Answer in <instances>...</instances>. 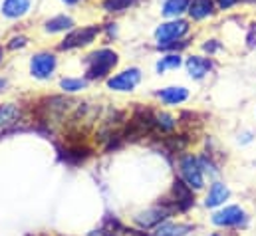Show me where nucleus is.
Segmentation results:
<instances>
[{
    "label": "nucleus",
    "mask_w": 256,
    "mask_h": 236,
    "mask_svg": "<svg viewBox=\"0 0 256 236\" xmlns=\"http://www.w3.org/2000/svg\"><path fill=\"white\" fill-rule=\"evenodd\" d=\"M192 30V22L185 18H163L155 30L153 40L159 52H181L189 46V34Z\"/></svg>",
    "instance_id": "obj_1"
},
{
    "label": "nucleus",
    "mask_w": 256,
    "mask_h": 236,
    "mask_svg": "<svg viewBox=\"0 0 256 236\" xmlns=\"http://www.w3.org/2000/svg\"><path fill=\"white\" fill-rule=\"evenodd\" d=\"M122 56L118 50H114L112 46H98L92 52H88L82 64H84V76L86 80L92 82H106L118 68H120Z\"/></svg>",
    "instance_id": "obj_2"
},
{
    "label": "nucleus",
    "mask_w": 256,
    "mask_h": 236,
    "mask_svg": "<svg viewBox=\"0 0 256 236\" xmlns=\"http://www.w3.org/2000/svg\"><path fill=\"white\" fill-rule=\"evenodd\" d=\"M102 38V22H88V24H78L76 28H72L68 34L60 38V42L56 44L58 52H80V50H88L92 48L98 40Z\"/></svg>",
    "instance_id": "obj_3"
},
{
    "label": "nucleus",
    "mask_w": 256,
    "mask_h": 236,
    "mask_svg": "<svg viewBox=\"0 0 256 236\" xmlns=\"http://www.w3.org/2000/svg\"><path fill=\"white\" fill-rule=\"evenodd\" d=\"M58 54L52 50H38L28 60V74L38 82H48L58 72Z\"/></svg>",
    "instance_id": "obj_4"
},
{
    "label": "nucleus",
    "mask_w": 256,
    "mask_h": 236,
    "mask_svg": "<svg viewBox=\"0 0 256 236\" xmlns=\"http://www.w3.org/2000/svg\"><path fill=\"white\" fill-rule=\"evenodd\" d=\"M38 8V0H0V20L18 24L28 20Z\"/></svg>",
    "instance_id": "obj_5"
},
{
    "label": "nucleus",
    "mask_w": 256,
    "mask_h": 236,
    "mask_svg": "<svg viewBox=\"0 0 256 236\" xmlns=\"http://www.w3.org/2000/svg\"><path fill=\"white\" fill-rule=\"evenodd\" d=\"M141 80H143L141 68L129 66L126 70L114 72V74L106 80V88H108L110 92H116V94H131V92L137 90V86L141 84Z\"/></svg>",
    "instance_id": "obj_6"
},
{
    "label": "nucleus",
    "mask_w": 256,
    "mask_h": 236,
    "mask_svg": "<svg viewBox=\"0 0 256 236\" xmlns=\"http://www.w3.org/2000/svg\"><path fill=\"white\" fill-rule=\"evenodd\" d=\"M76 26H78L76 14L72 10H64V8L44 16V20L40 22V30L46 36H64V34H68Z\"/></svg>",
    "instance_id": "obj_7"
},
{
    "label": "nucleus",
    "mask_w": 256,
    "mask_h": 236,
    "mask_svg": "<svg viewBox=\"0 0 256 236\" xmlns=\"http://www.w3.org/2000/svg\"><path fill=\"white\" fill-rule=\"evenodd\" d=\"M74 102L68 100V98H62V96H54V98H48L40 104V121H62L64 116L72 110Z\"/></svg>",
    "instance_id": "obj_8"
},
{
    "label": "nucleus",
    "mask_w": 256,
    "mask_h": 236,
    "mask_svg": "<svg viewBox=\"0 0 256 236\" xmlns=\"http://www.w3.org/2000/svg\"><path fill=\"white\" fill-rule=\"evenodd\" d=\"M145 0H96L98 10L108 16V18H120L124 14L133 12L135 8H139Z\"/></svg>",
    "instance_id": "obj_9"
},
{
    "label": "nucleus",
    "mask_w": 256,
    "mask_h": 236,
    "mask_svg": "<svg viewBox=\"0 0 256 236\" xmlns=\"http://www.w3.org/2000/svg\"><path fill=\"white\" fill-rule=\"evenodd\" d=\"M218 14V6L216 0H189V10H187V18L192 24H202L212 20Z\"/></svg>",
    "instance_id": "obj_10"
},
{
    "label": "nucleus",
    "mask_w": 256,
    "mask_h": 236,
    "mask_svg": "<svg viewBox=\"0 0 256 236\" xmlns=\"http://www.w3.org/2000/svg\"><path fill=\"white\" fill-rule=\"evenodd\" d=\"M212 60L210 56H200V54H191L185 58V70L189 74V78L194 82L204 80L210 72H212Z\"/></svg>",
    "instance_id": "obj_11"
},
{
    "label": "nucleus",
    "mask_w": 256,
    "mask_h": 236,
    "mask_svg": "<svg viewBox=\"0 0 256 236\" xmlns=\"http://www.w3.org/2000/svg\"><path fill=\"white\" fill-rule=\"evenodd\" d=\"M179 169H181V177H183V180H185L191 188H200V186L204 184L200 163H198L192 155H187V157H183V159H181Z\"/></svg>",
    "instance_id": "obj_12"
},
{
    "label": "nucleus",
    "mask_w": 256,
    "mask_h": 236,
    "mask_svg": "<svg viewBox=\"0 0 256 236\" xmlns=\"http://www.w3.org/2000/svg\"><path fill=\"white\" fill-rule=\"evenodd\" d=\"M157 100L165 106H181L189 100V90L185 86H167V88H161L159 92H155Z\"/></svg>",
    "instance_id": "obj_13"
},
{
    "label": "nucleus",
    "mask_w": 256,
    "mask_h": 236,
    "mask_svg": "<svg viewBox=\"0 0 256 236\" xmlns=\"http://www.w3.org/2000/svg\"><path fill=\"white\" fill-rule=\"evenodd\" d=\"M171 210H173L171 206L159 204V206H153V208H149V210L137 214V216H135V222H137L141 228H151V226H157L161 220H165V218L171 214Z\"/></svg>",
    "instance_id": "obj_14"
},
{
    "label": "nucleus",
    "mask_w": 256,
    "mask_h": 236,
    "mask_svg": "<svg viewBox=\"0 0 256 236\" xmlns=\"http://www.w3.org/2000/svg\"><path fill=\"white\" fill-rule=\"evenodd\" d=\"M246 220V214L240 206H226L212 214V222L216 226H238Z\"/></svg>",
    "instance_id": "obj_15"
},
{
    "label": "nucleus",
    "mask_w": 256,
    "mask_h": 236,
    "mask_svg": "<svg viewBox=\"0 0 256 236\" xmlns=\"http://www.w3.org/2000/svg\"><path fill=\"white\" fill-rule=\"evenodd\" d=\"M157 10L161 18H185L189 10V0H159Z\"/></svg>",
    "instance_id": "obj_16"
},
{
    "label": "nucleus",
    "mask_w": 256,
    "mask_h": 236,
    "mask_svg": "<svg viewBox=\"0 0 256 236\" xmlns=\"http://www.w3.org/2000/svg\"><path fill=\"white\" fill-rule=\"evenodd\" d=\"M173 196H175V208L177 210H189L194 204L192 188L185 180H175L173 182Z\"/></svg>",
    "instance_id": "obj_17"
},
{
    "label": "nucleus",
    "mask_w": 256,
    "mask_h": 236,
    "mask_svg": "<svg viewBox=\"0 0 256 236\" xmlns=\"http://www.w3.org/2000/svg\"><path fill=\"white\" fill-rule=\"evenodd\" d=\"M90 155H92V149L86 147V145H82V143H72L66 149H60V157L64 159L66 163H70V165H80Z\"/></svg>",
    "instance_id": "obj_18"
},
{
    "label": "nucleus",
    "mask_w": 256,
    "mask_h": 236,
    "mask_svg": "<svg viewBox=\"0 0 256 236\" xmlns=\"http://www.w3.org/2000/svg\"><path fill=\"white\" fill-rule=\"evenodd\" d=\"M181 66H185V60L181 56V52H165L155 62V72L159 76H163L167 72H177Z\"/></svg>",
    "instance_id": "obj_19"
},
{
    "label": "nucleus",
    "mask_w": 256,
    "mask_h": 236,
    "mask_svg": "<svg viewBox=\"0 0 256 236\" xmlns=\"http://www.w3.org/2000/svg\"><path fill=\"white\" fill-rule=\"evenodd\" d=\"M58 86L64 94L72 96V94H80V92L88 90L90 82L86 80V76H64V78H60Z\"/></svg>",
    "instance_id": "obj_20"
},
{
    "label": "nucleus",
    "mask_w": 256,
    "mask_h": 236,
    "mask_svg": "<svg viewBox=\"0 0 256 236\" xmlns=\"http://www.w3.org/2000/svg\"><path fill=\"white\" fill-rule=\"evenodd\" d=\"M228 194H230V192H228V186H226V184H222V182H214V184L210 186L208 194H206L204 204L210 206V208H214V206L222 204V202L228 198Z\"/></svg>",
    "instance_id": "obj_21"
},
{
    "label": "nucleus",
    "mask_w": 256,
    "mask_h": 236,
    "mask_svg": "<svg viewBox=\"0 0 256 236\" xmlns=\"http://www.w3.org/2000/svg\"><path fill=\"white\" fill-rule=\"evenodd\" d=\"M20 119V108L14 104H4L0 106V127H10L18 123Z\"/></svg>",
    "instance_id": "obj_22"
},
{
    "label": "nucleus",
    "mask_w": 256,
    "mask_h": 236,
    "mask_svg": "<svg viewBox=\"0 0 256 236\" xmlns=\"http://www.w3.org/2000/svg\"><path fill=\"white\" fill-rule=\"evenodd\" d=\"M153 123H155V129H159L161 133H171L177 127V119L167 112H155L153 114Z\"/></svg>",
    "instance_id": "obj_23"
},
{
    "label": "nucleus",
    "mask_w": 256,
    "mask_h": 236,
    "mask_svg": "<svg viewBox=\"0 0 256 236\" xmlns=\"http://www.w3.org/2000/svg\"><path fill=\"white\" fill-rule=\"evenodd\" d=\"M191 230L189 224H175V222H163L157 224L155 236H185Z\"/></svg>",
    "instance_id": "obj_24"
},
{
    "label": "nucleus",
    "mask_w": 256,
    "mask_h": 236,
    "mask_svg": "<svg viewBox=\"0 0 256 236\" xmlns=\"http://www.w3.org/2000/svg\"><path fill=\"white\" fill-rule=\"evenodd\" d=\"M30 46V38L24 34V32H14L6 42H4V48L6 52H22Z\"/></svg>",
    "instance_id": "obj_25"
},
{
    "label": "nucleus",
    "mask_w": 256,
    "mask_h": 236,
    "mask_svg": "<svg viewBox=\"0 0 256 236\" xmlns=\"http://www.w3.org/2000/svg\"><path fill=\"white\" fill-rule=\"evenodd\" d=\"M118 36H120V22H118V18H108L106 22H102V38H106L108 44L114 42Z\"/></svg>",
    "instance_id": "obj_26"
},
{
    "label": "nucleus",
    "mask_w": 256,
    "mask_h": 236,
    "mask_svg": "<svg viewBox=\"0 0 256 236\" xmlns=\"http://www.w3.org/2000/svg\"><path fill=\"white\" fill-rule=\"evenodd\" d=\"M242 4H246V0H216V6H218V12H230V10H234V8H238V6H242Z\"/></svg>",
    "instance_id": "obj_27"
},
{
    "label": "nucleus",
    "mask_w": 256,
    "mask_h": 236,
    "mask_svg": "<svg viewBox=\"0 0 256 236\" xmlns=\"http://www.w3.org/2000/svg\"><path fill=\"white\" fill-rule=\"evenodd\" d=\"M54 2H58L64 10H78V8L88 6L90 2H96V0H54Z\"/></svg>",
    "instance_id": "obj_28"
},
{
    "label": "nucleus",
    "mask_w": 256,
    "mask_h": 236,
    "mask_svg": "<svg viewBox=\"0 0 256 236\" xmlns=\"http://www.w3.org/2000/svg\"><path fill=\"white\" fill-rule=\"evenodd\" d=\"M200 48H202V52H206L208 56H212V54H216L218 50H222V44H220L218 40L210 38V40H206V42H204V44H202Z\"/></svg>",
    "instance_id": "obj_29"
},
{
    "label": "nucleus",
    "mask_w": 256,
    "mask_h": 236,
    "mask_svg": "<svg viewBox=\"0 0 256 236\" xmlns=\"http://www.w3.org/2000/svg\"><path fill=\"white\" fill-rule=\"evenodd\" d=\"M244 42H246V48H256V22L252 24H248V28H246V38H244Z\"/></svg>",
    "instance_id": "obj_30"
},
{
    "label": "nucleus",
    "mask_w": 256,
    "mask_h": 236,
    "mask_svg": "<svg viewBox=\"0 0 256 236\" xmlns=\"http://www.w3.org/2000/svg\"><path fill=\"white\" fill-rule=\"evenodd\" d=\"M90 236H118V234L112 232V230H96V232H92Z\"/></svg>",
    "instance_id": "obj_31"
},
{
    "label": "nucleus",
    "mask_w": 256,
    "mask_h": 236,
    "mask_svg": "<svg viewBox=\"0 0 256 236\" xmlns=\"http://www.w3.org/2000/svg\"><path fill=\"white\" fill-rule=\"evenodd\" d=\"M4 58H6V48L0 44V66L4 64Z\"/></svg>",
    "instance_id": "obj_32"
},
{
    "label": "nucleus",
    "mask_w": 256,
    "mask_h": 236,
    "mask_svg": "<svg viewBox=\"0 0 256 236\" xmlns=\"http://www.w3.org/2000/svg\"><path fill=\"white\" fill-rule=\"evenodd\" d=\"M6 84H8V82H6V80H4L2 76H0V92H4V88H6Z\"/></svg>",
    "instance_id": "obj_33"
},
{
    "label": "nucleus",
    "mask_w": 256,
    "mask_h": 236,
    "mask_svg": "<svg viewBox=\"0 0 256 236\" xmlns=\"http://www.w3.org/2000/svg\"><path fill=\"white\" fill-rule=\"evenodd\" d=\"M212 236H218V234H212Z\"/></svg>",
    "instance_id": "obj_34"
}]
</instances>
